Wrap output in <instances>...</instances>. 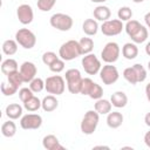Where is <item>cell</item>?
<instances>
[{
	"mask_svg": "<svg viewBox=\"0 0 150 150\" xmlns=\"http://www.w3.org/2000/svg\"><path fill=\"white\" fill-rule=\"evenodd\" d=\"M144 122L148 127H150V112H148L145 116H144Z\"/></svg>",
	"mask_w": 150,
	"mask_h": 150,
	"instance_id": "obj_45",
	"label": "cell"
},
{
	"mask_svg": "<svg viewBox=\"0 0 150 150\" xmlns=\"http://www.w3.org/2000/svg\"><path fill=\"white\" fill-rule=\"evenodd\" d=\"M29 88L34 93H40L45 89V81L41 77H35L29 82Z\"/></svg>",
	"mask_w": 150,
	"mask_h": 150,
	"instance_id": "obj_33",
	"label": "cell"
},
{
	"mask_svg": "<svg viewBox=\"0 0 150 150\" xmlns=\"http://www.w3.org/2000/svg\"><path fill=\"white\" fill-rule=\"evenodd\" d=\"M16 16L22 25H29L34 19V12L30 5L22 4L16 8Z\"/></svg>",
	"mask_w": 150,
	"mask_h": 150,
	"instance_id": "obj_12",
	"label": "cell"
},
{
	"mask_svg": "<svg viewBox=\"0 0 150 150\" xmlns=\"http://www.w3.org/2000/svg\"><path fill=\"white\" fill-rule=\"evenodd\" d=\"M88 96L90 98H93V100L102 98V96H103V89H102V87L100 84H97L96 82H94V84H93V87H91Z\"/></svg>",
	"mask_w": 150,
	"mask_h": 150,
	"instance_id": "obj_34",
	"label": "cell"
},
{
	"mask_svg": "<svg viewBox=\"0 0 150 150\" xmlns=\"http://www.w3.org/2000/svg\"><path fill=\"white\" fill-rule=\"evenodd\" d=\"M57 107H59V101H57V98H56L55 95H52V94L50 95H47L41 101V108L46 112H52Z\"/></svg>",
	"mask_w": 150,
	"mask_h": 150,
	"instance_id": "obj_15",
	"label": "cell"
},
{
	"mask_svg": "<svg viewBox=\"0 0 150 150\" xmlns=\"http://www.w3.org/2000/svg\"><path fill=\"white\" fill-rule=\"evenodd\" d=\"M145 53H146V54L150 56V41H149V42L145 45Z\"/></svg>",
	"mask_w": 150,
	"mask_h": 150,
	"instance_id": "obj_46",
	"label": "cell"
},
{
	"mask_svg": "<svg viewBox=\"0 0 150 150\" xmlns=\"http://www.w3.org/2000/svg\"><path fill=\"white\" fill-rule=\"evenodd\" d=\"M7 81H8V83H11V84L15 86L16 88H19L23 83V79L21 76L20 70H16V71H13V73L8 74L7 75Z\"/></svg>",
	"mask_w": 150,
	"mask_h": 150,
	"instance_id": "obj_30",
	"label": "cell"
},
{
	"mask_svg": "<svg viewBox=\"0 0 150 150\" xmlns=\"http://www.w3.org/2000/svg\"><path fill=\"white\" fill-rule=\"evenodd\" d=\"M1 134L5 136V137H13L15 134H16V125L15 123L13 122V120H8L6 122L2 123L1 125Z\"/></svg>",
	"mask_w": 150,
	"mask_h": 150,
	"instance_id": "obj_23",
	"label": "cell"
},
{
	"mask_svg": "<svg viewBox=\"0 0 150 150\" xmlns=\"http://www.w3.org/2000/svg\"><path fill=\"white\" fill-rule=\"evenodd\" d=\"M59 59V56L56 55V53L54 52H46L42 54V62L46 64V66H50L53 62H55L56 60Z\"/></svg>",
	"mask_w": 150,
	"mask_h": 150,
	"instance_id": "obj_39",
	"label": "cell"
},
{
	"mask_svg": "<svg viewBox=\"0 0 150 150\" xmlns=\"http://www.w3.org/2000/svg\"><path fill=\"white\" fill-rule=\"evenodd\" d=\"M20 73H21V76L23 79V82L26 83H29L33 79L36 77V73H38V68L36 66L30 62V61H25L21 66H20Z\"/></svg>",
	"mask_w": 150,
	"mask_h": 150,
	"instance_id": "obj_13",
	"label": "cell"
},
{
	"mask_svg": "<svg viewBox=\"0 0 150 150\" xmlns=\"http://www.w3.org/2000/svg\"><path fill=\"white\" fill-rule=\"evenodd\" d=\"M111 107H112L111 102L105 98H98V100H96V102L94 104V109L100 115H108L111 111Z\"/></svg>",
	"mask_w": 150,
	"mask_h": 150,
	"instance_id": "obj_21",
	"label": "cell"
},
{
	"mask_svg": "<svg viewBox=\"0 0 150 150\" xmlns=\"http://www.w3.org/2000/svg\"><path fill=\"white\" fill-rule=\"evenodd\" d=\"M64 79L67 82V88L70 94H80L81 90V84L83 77L81 76V73L76 68H70L66 70Z\"/></svg>",
	"mask_w": 150,
	"mask_h": 150,
	"instance_id": "obj_3",
	"label": "cell"
},
{
	"mask_svg": "<svg viewBox=\"0 0 150 150\" xmlns=\"http://www.w3.org/2000/svg\"><path fill=\"white\" fill-rule=\"evenodd\" d=\"M94 149H109V146H107V145H95Z\"/></svg>",
	"mask_w": 150,
	"mask_h": 150,
	"instance_id": "obj_47",
	"label": "cell"
},
{
	"mask_svg": "<svg viewBox=\"0 0 150 150\" xmlns=\"http://www.w3.org/2000/svg\"><path fill=\"white\" fill-rule=\"evenodd\" d=\"M45 89L52 95H62L66 89L64 79L61 75H53L45 80Z\"/></svg>",
	"mask_w": 150,
	"mask_h": 150,
	"instance_id": "obj_4",
	"label": "cell"
},
{
	"mask_svg": "<svg viewBox=\"0 0 150 150\" xmlns=\"http://www.w3.org/2000/svg\"><path fill=\"white\" fill-rule=\"evenodd\" d=\"M79 42H80L82 55H86V54H89V53L93 52V49H94V41H93L91 38H82Z\"/></svg>",
	"mask_w": 150,
	"mask_h": 150,
	"instance_id": "obj_28",
	"label": "cell"
},
{
	"mask_svg": "<svg viewBox=\"0 0 150 150\" xmlns=\"http://www.w3.org/2000/svg\"><path fill=\"white\" fill-rule=\"evenodd\" d=\"M82 55L80 42L76 40H68L59 48V56L64 61H71Z\"/></svg>",
	"mask_w": 150,
	"mask_h": 150,
	"instance_id": "obj_1",
	"label": "cell"
},
{
	"mask_svg": "<svg viewBox=\"0 0 150 150\" xmlns=\"http://www.w3.org/2000/svg\"><path fill=\"white\" fill-rule=\"evenodd\" d=\"M20 125L25 130H35L42 125V117L39 114H26L20 120Z\"/></svg>",
	"mask_w": 150,
	"mask_h": 150,
	"instance_id": "obj_11",
	"label": "cell"
},
{
	"mask_svg": "<svg viewBox=\"0 0 150 150\" xmlns=\"http://www.w3.org/2000/svg\"><path fill=\"white\" fill-rule=\"evenodd\" d=\"M23 108L29 112H34V111H36L41 108V100L34 95L29 100L23 102Z\"/></svg>",
	"mask_w": 150,
	"mask_h": 150,
	"instance_id": "obj_26",
	"label": "cell"
},
{
	"mask_svg": "<svg viewBox=\"0 0 150 150\" xmlns=\"http://www.w3.org/2000/svg\"><path fill=\"white\" fill-rule=\"evenodd\" d=\"M110 102L115 108H124L128 103V96L124 91H115L110 96Z\"/></svg>",
	"mask_w": 150,
	"mask_h": 150,
	"instance_id": "obj_17",
	"label": "cell"
},
{
	"mask_svg": "<svg viewBox=\"0 0 150 150\" xmlns=\"http://www.w3.org/2000/svg\"><path fill=\"white\" fill-rule=\"evenodd\" d=\"M123 115L120 111H110L107 115V124L111 129H117L123 123Z\"/></svg>",
	"mask_w": 150,
	"mask_h": 150,
	"instance_id": "obj_16",
	"label": "cell"
},
{
	"mask_svg": "<svg viewBox=\"0 0 150 150\" xmlns=\"http://www.w3.org/2000/svg\"><path fill=\"white\" fill-rule=\"evenodd\" d=\"M18 45L19 43L16 42V40L8 39V40L4 41V43H2V52H4V54H6L8 56L14 55L18 52Z\"/></svg>",
	"mask_w": 150,
	"mask_h": 150,
	"instance_id": "obj_25",
	"label": "cell"
},
{
	"mask_svg": "<svg viewBox=\"0 0 150 150\" xmlns=\"http://www.w3.org/2000/svg\"><path fill=\"white\" fill-rule=\"evenodd\" d=\"M42 146L47 150H63L64 146L60 144L59 138L55 135H46L42 138Z\"/></svg>",
	"mask_w": 150,
	"mask_h": 150,
	"instance_id": "obj_14",
	"label": "cell"
},
{
	"mask_svg": "<svg viewBox=\"0 0 150 150\" xmlns=\"http://www.w3.org/2000/svg\"><path fill=\"white\" fill-rule=\"evenodd\" d=\"M117 16L121 21H129L132 18V11L128 6H123L117 11Z\"/></svg>",
	"mask_w": 150,
	"mask_h": 150,
	"instance_id": "obj_32",
	"label": "cell"
},
{
	"mask_svg": "<svg viewBox=\"0 0 150 150\" xmlns=\"http://www.w3.org/2000/svg\"><path fill=\"white\" fill-rule=\"evenodd\" d=\"M82 30L87 36H94L98 32V23L96 19H86L82 23Z\"/></svg>",
	"mask_w": 150,
	"mask_h": 150,
	"instance_id": "obj_18",
	"label": "cell"
},
{
	"mask_svg": "<svg viewBox=\"0 0 150 150\" xmlns=\"http://www.w3.org/2000/svg\"><path fill=\"white\" fill-rule=\"evenodd\" d=\"M98 121H100V114L94 109V110H88L84 116L82 117L80 128L81 131L84 135H91L95 132L97 125H98Z\"/></svg>",
	"mask_w": 150,
	"mask_h": 150,
	"instance_id": "obj_2",
	"label": "cell"
},
{
	"mask_svg": "<svg viewBox=\"0 0 150 150\" xmlns=\"http://www.w3.org/2000/svg\"><path fill=\"white\" fill-rule=\"evenodd\" d=\"M49 69L53 71V73H61L63 69H64V60L62 59H57L55 62H53L50 66H49Z\"/></svg>",
	"mask_w": 150,
	"mask_h": 150,
	"instance_id": "obj_41",
	"label": "cell"
},
{
	"mask_svg": "<svg viewBox=\"0 0 150 150\" xmlns=\"http://www.w3.org/2000/svg\"><path fill=\"white\" fill-rule=\"evenodd\" d=\"M118 77H120L118 70L115 66H112V63H107L100 70V79L103 82V84L110 86L115 83L118 80Z\"/></svg>",
	"mask_w": 150,
	"mask_h": 150,
	"instance_id": "obj_10",
	"label": "cell"
},
{
	"mask_svg": "<svg viewBox=\"0 0 150 150\" xmlns=\"http://www.w3.org/2000/svg\"><path fill=\"white\" fill-rule=\"evenodd\" d=\"M131 1H134L135 4H141V2H143L144 0H131Z\"/></svg>",
	"mask_w": 150,
	"mask_h": 150,
	"instance_id": "obj_49",
	"label": "cell"
},
{
	"mask_svg": "<svg viewBox=\"0 0 150 150\" xmlns=\"http://www.w3.org/2000/svg\"><path fill=\"white\" fill-rule=\"evenodd\" d=\"M122 55L127 60H134L138 55V48L135 42H127L122 47Z\"/></svg>",
	"mask_w": 150,
	"mask_h": 150,
	"instance_id": "obj_20",
	"label": "cell"
},
{
	"mask_svg": "<svg viewBox=\"0 0 150 150\" xmlns=\"http://www.w3.org/2000/svg\"><path fill=\"white\" fill-rule=\"evenodd\" d=\"M148 69H149V71H150V60H149V62H148Z\"/></svg>",
	"mask_w": 150,
	"mask_h": 150,
	"instance_id": "obj_50",
	"label": "cell"
},
{
	"mask_svg": "<svg viewBox=\"0 0 150 150\" xmlns=\"http://www.w3.org/2000/svg\"><path fill=\"white\" fill-rule=\"evenodd\" d=\"M144 21H145V25H146V28L150 30V12H148L145 15H144Z\"/></svg>",
	"mask_w": 150,
	"mask_h": 150,
	"instance_id": "obj_43",
	"label": "cell"
},
{
	"mask_svg": "<svg viewBox=\"0 0 150 150\" xmlns=\"http://www.w3.org/2000/svg\"><path fill=\"white\" fill-rule=\"evenodd\" d=\"M144 143H145V145L150 149V130L146 131L145 135H144Z\"/></svg>",
	"mask_w": 150,
	"mask_h": 150,
	"instance_id": "obj_42",
	"label": "cell"
},
{
	"mask_svg": "<svg viewBox=\"0 0 150 150\" xmlns=\"http://www.w3.org/2000/svg\"><path fill=\"white\" fill-rule=\"evenodd\" d=\"M120 54H121V48H120L118 43L110 41L103 47V49L101 52V59L105 63H114L118 60Z\"/></svg>",
	"mask_w": 150,
	"mask_h": 150,
	"instance_id": "obj_7",
	"label": "cell"
},
{
	"mask_svg": "<svg viewBox=\"0 0 150 150\" xmlns=\"http://www.w3.org/2000/svg\"><path fill=\"white\" fill-rule=\"evenodd\" d=\"M124 28L123 21L120 19H109L107 21H103L101 25V32L105 36H115L122 33V29Z\"/></svg>",
	"mask_w": 150,
	"mask_h": 150,
	"instance_id": "obj_9",
	"label": "cell"
},
{
	"mask_svg": "<svg viewBox=\"0 0 150 150\" xmlns=\"http://www.w3.org/2000/svg\"><path fill=\"white\" fill-rule=\"evenodd\" d=\"M141 27H142L141 22H138L137 20H132V19H131V20L127 21V23H125V26H124V29H125L127 34L129 35V38H131Z\"/></svg>",
	"mask_w": 150,
	"mask_h": 150,
	"instance_id": "obj_29",
	"label": "cell"
},
{
	"mask_svg": "<svg viewBox=\"0 0 150 150\" xmlns=\"http://www.w3.org/2000/svg\"><path fill=\"white\" fill-rule=\"evenodd\" d=\"M91 2H95V4H103V2H105L107 0H90Z\"/></svg>",
	"mask_w": 150,
	"mask_h": 150,
	"instance_id": "obj_48",
	"label": "cell"
},
{
	"mask_svg": "<svg viewBox=\"0 0 150 150\" xmlns=\"http://www.w3.org/2000/svg\"><path fill=\"white\" fill-rule=\"evenodd\" d=\"M93 84H94V81H93L91 79H89V77H84V79L82 80V84H81L80 94H82V95H87V96H88V94H89V91H90Z\"/></svg>",
	"mask_w": 150,
	"mask_h": 150,
	"instance_id": "obj_38",
	"label": "cell"
},
{
	"mask_svg": "<svg viewBox=\"0 0 150 150\" xmlns=\"http://www.w3.org/2000/svg\"><path fill=\"white\" fill-rule=\"evenodd\" d=\"M123 77L130 83V84H136L138 83V80H137V75L135 73V69L132 67H128L123 70Z\"/></svg>",
	"mask_w": 150,
	"mask_h": 150,
	"instance_id": "obj_31",
	"label": "cell"
},
{
	"mask_svg": "<svg viewBox=\"0 0 150 150\" xmlns=\"http://www.w3.org/2000/svg\"><path fill=\"white\" fill-rule=\"evenodd\" d=\"M145 95H146V98H148V101L150 102V82L145 86Z\"/></svg>",
	"mask_w": 150,
	"mask_h": 150,
	"instance_id": "obj_44",
	"label": "cell"
},
{
	"mask_svg": "<svg viewBox=\"0 0 150 150\" xmlns=\"http://www.w3.org/2000/svg\"><path fill=\"white\" fill-rule=\"evenodd\" d=\"M15 40L25 49H32L36 43V36L35 34L28 29V28H20L15 33Z\"/></svg>",
	"mask_w": 150,
	"mask_h": 150,
	"instance_id": "obj_6",
	"label": "cell"
},
{
	"mask_svg": "<svg viewBox=\"0 0 150 150\" xmlns=\"http://www.w3.org/2000/svg\"><path fill=\"white\" fill-rule=\"evenodd\" d=\"M55 4H56V0H38L36 2L38 8L42 12H49Z\"/></svg>",
	"mask_w": 150,
	"mask_h": 150,
	"instance_id": "obj_36",
	"label": "cell"
},
{
	"mask_svg": "<svg viewBox=\"0 0 150 150\" xmlns=\"http://www.w3.org/2000/svg\"><path fill=\"white\" fill-rule=\"evenodd\" d=\"M32 96H34V91H33L30 88L25 87V88H21V89L19 90V98L21 100L22 103L26 102L27 100H29Z\"/></svg>",
	"mask_w": 150,
	"mask_h": 150,
	"instance_id": "obj_40",
	"label": "cell"
},
{
	"mask_svg": "<svg viewBox=\"0 0 150 150\" xmlns=\"http://www.w3.org/2000/svg\"><path fill=\"white\" fill-rule=\"evenodd\" d=\"M148 35H149V29H148L145 26L142 25V27H141L130 39H131L132 42H135V43H143L144 41H146Z\"/></svg>",
	"mask_w": 150,
	"mask_h": 150,
	"instance_id": "obj_27",
	"label": "cell"
},
{
	"mask_svg": "<svg viewBox=\"0 0 150 150\" xmlns=\"http://www.w3.org/2000/svg\"><path fill=\"white\" fill-rule=\"evenodd\" d=\"M19 88H16L15 86L11 84V83H6V82H2L1 83V93L5 95V96H12L14 95L16 91H18Z\"/></svg>",
	"mask_w": 150,
	"mask_h": 150,
	"instance_id": "obj_37",
	"label": "cell"
},
{
	"mask_svg": "<svg viewBox=\"0 0 150 150\" xmlns=\"http://www.w3.org/2000/svg\"><path fill=\"white\" fill-rule=\"evenodd\" d=\"M49 23L53 28L61 30V32H68L73 27V19L70 15L64 13H55L50 16Z\"/></svg>",
	"mask_w": 150,
	"mask_h": 150,
	"instance_id": "obj_5",
	"label": "cell"
},
{
	"mask_svg": "<svg viewBox=\"0 0 150 150\" xmlns=\"http://www.w3.org/2000/svg\"><path fill=\"white\" fill-rule=\"evenodd\" d=\"M19 70V67H18V62L14 60V59H6L2 63H1V71L2 74L5 75H8L13 71H16Z\"/></svg>",
	"mask_w": 150,
	"mask_h": 150,
	"instance_id": "obj_24",
	"label": "cell"
},
{
	"mask_svg": "<svg viewBox=\"0 0 150 150\" xmlns=\"http://www.w3.org/2000/svg\"><path fill=\"white\" fill-rule=\"evenodd\" d=\"M82 68L84 69V71L88 75H96L97 73H100L102 66H101V61L97 59V56L93 53L86 54L82 57Z\"/></svg>",
	"mask_w": 150,
	"mask_h": 150,
	"instance_id": "obj_8",
	"label": "cell"
},
{
	"mask_svg": "<svg viewBox=\"0 0 150 150\" xmlns=\"http://www.w3.org/2000/svg\"><path fill=\"white\" fill-rule=\"evenodd\" d=\"M93 14H94V18H95L96 20L103 22V21H107V20L110 19V16H111V11L109 9V7H107V6H104V5H98V6H96V7L94 8Z\"/></svg>",
	"mask_w": 150,
	"mask_h": 150,
	"instance_id": "obj_19",
	"label": "cell"
},
{
	"mask_svg": "<svg viewBox=\"0 0 150 150\" xmlns=\"http://www.w3.org/2000/svg\"><path fill=\"white\" fill-rule=\"evenodd\" d=\"M132 68L135 69V73H136V75H137L138 83L144 82L145 79H146V70H145V68H144L141 63H135V64L132 66Z\"/></svg>",
	"mask_w": 150,
	"mask_h": 150,
	"instance_id": "obj_35",
	"label": "cell"
},
{
	"mask_svg": "<svg viewBox=\"0 0 150 150\" xmlns=\"http://www.w3.org/2000/svg\"><path fill=\"white\" fill-rule=\"evenodd\" d=\"M22 110L23 108L19 104V103H11L6 107L5 109V112H6V116L11 120H18L19 117L22 116Z\"/></svg>",
	"mask_w": 150,
	"mask_h": 150,
	"instance_id": "obj_22",
	"label": "cell"
}]
</instances>
